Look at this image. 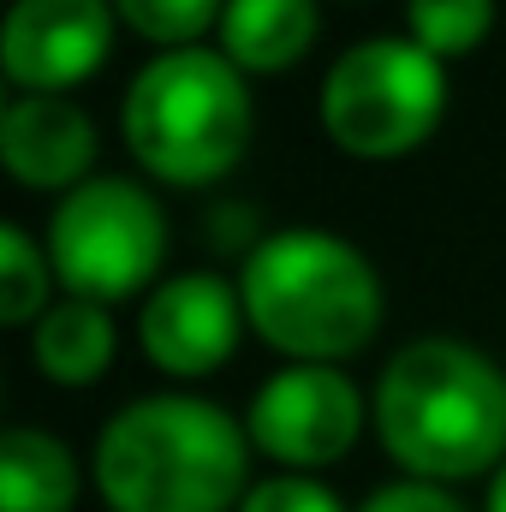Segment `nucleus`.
Wrapping results in <instances>:
<instances>
[{
	"label": "nucleus",
	"instance_id": "9d476101",
	"mask_svg": "<svg viewBox=\"0 0 506 512\" xmlns=\"http://www.w3.org/2000/svg\"><path fill=\"white\" fill-rule=\"evenodd\" d=\"M96 149L102 137L90 114L66 96H12L0 114V161L30 191H78L96 179Z\"/></svg>",
	"mask_w": 506,
	"mask_h": 512
},
{
	"label": "nucleus",
	"instance_id": "f3484780",
	"mask_svg": "<svg viewBox=\"0 0 506 512\" xmlns=\"http://www.w3.org/2000/svg\"><path fill=\"white\" fill-rule=\"evenodd\" d=\"M239 512H346V507H340V495L322 489L316 477H292V471H286V477L256 483Z\"/></svg>",
	"mask_w": 506,
	"mask_h": 512
},
{
	"label": "nucleus",
	"instance_id": "20e7f679",
	"mask_svg": "<svg viewBox=\"0 0 506 512\" xmlns=\"http://www.w3.org/2000/svg\"><path fill=\"white\" fill-rule=\"evenodd\" d=\"M131 161L167 185H215L251 143V90L221 48L155 54L120 102Z\"/></svg>",
	"mask_w": 506,
	"mask_h": 512
},
{
	"label": "nucleus",
	"instance_id": "ddd939ff",
	"mask_svg": "<svg viewBox=\"0 0 506 512\" xmlns=\"http://www.w3.org/2000/svg\"><path fill=\"white\" fill-rule=\"evenodd\" d=\"M78 459L60 435L12 423L0 435V512H72Z\"/></svg>",
	"mask_w": 506,
	"mask_h": 512
},
{
	"label": "nucleus",
	"instance_id": "0eeeda50",
	"mask_svg": "<svg viewBox=\"0 0 506 512\" xmlns=\"http://www.w3.org/2000/svg\"><path fill=\"white\" fill-rule=\"evenodd\" d=\"M245 435L286 471H322L364 435V393L334 364H286L256 387Z\"/></svg>",
	"mask_w": 506,
	"mask_h": 512
},
{
	"label": "nucleus",
	"instance_id": "7ed1b4c3",
	"mask_svg": "<svg viewBox=\"0 0 506 512\" xmlns=\"http://www.w3.org/2000/svg\"><path fill=\"white\" fill-rule=\"evenodd\" d=\"M239 298L256 340L286 364H340L364 352L381 328V274L340 233L286 227L245 251Z\"/></svg>",
	"mask_w": 506,
	"mask_h": 512
},
{
	"label": "nucleus",
	"instance_id": "dca6fc26",
	"mask_svg": "<svg viewBox=\"0 0 506 512\" xmlns=\"http://www.w3.org/2000/svg\"><path fill=\"white\" fill-rule=\"evenodd\" d=\"M114 12L126 18L143 42H155L161 54H173V48H197L203 30H221L227 0H114Z\"/></svg>",
	"mask_w": 506,
	"mask_h": 512
},
{
	"label": "nucleus",
	"instance_id": "9b49d317",
	"mask_svg": "<svg viewBox=\"0 0 506 512\" xmlns=\"http://www.w3.org/2000/svg\"><path fill=\"white\" fill-rule=\"evenodd\" d=\"M316 0H227L221 12V54L245 78H274L298 66L316 42Z\"/></svg>",
	"mask_w": 506,
	"mask_h": 512
},
{
	"label": "nucleus",
	"instance_id": "6ab92c4d",
	"mask_svg": "<svg viewBox=\"0 0 506 512\" xmlns=\"http://www.w3.org/2000/svg\"><path fill=\"white\" fill-rule=\"evenodd\" d=\"M483 512H506V465L489 477V501H483Z\"/></svg>",
	"mask_w": 506,
	"mask_h": 512
},
{
	"label": "nucleus",
	"instance_id": "6e6552de",
	"mask_svg": "<svg viewBox=\"0 0 506 512\" xmlns=\"http://www.w3.org/2000/svg\"><path fill=\"white\" fill-rule=\"evenodd\" d=\"M114 0H12L0 18V72L18 96H60L114 48Z\"/></svg>",
	"mask_w": 506,
	"mask_h": 512
},
{
	"label": "nucleus",
	"instance_id": "39448f33",
	"mask_svg": "<svg viewBox=\"0 0 506 512\" xmlns=\"http://www.w3.org/2000/svg\"><path fill=\"white\" fill-rule=\"evenodd\" d=\"M447 114V66L411 36H370L346 48L322 78V131L358 155H411Z\"/></svg>",
	"mask_w": 506,
	"mask_h": 512
},
{
	"label": "nucleus",
	"instance_id": "a211bd4d",
	"mask_svg": "<svg viewBox=\"0 0 506 512\" xmlns=\"http://www.w3.org/2000/svg\"><path fill=\"white\" fill-rule=\"evenodd\" d=\"M358 512H465V501L447 495L441 483H417V477H405V483H381Z\"/></svg>",
	"mask_w": 506,
	"mask_h": 512
},
{
	"label": "nucleus",
	"instance_id": "f03ea898",
	"mask_svg": "<svg viewBox=\"0 0 506 512\" xmlns=\"http://www.w3.org/2000/svg\"><path fill=\"white\" fill-rule=\"evenodd\" d=\"M245 477L251 435L191 393L131 399L96 435V489L114 512H233Z\"/></svg>",
	"mask_w": 506,
	"mask_h": 512
},
{
	"label": "nucleus",
	"instance_id": "f257e3e1",
	"mask_svg": "<svg viewBox=\"0 0 506 512\" xmlns=\"http://www.w3.org/2000/svg\"><path fill=\"white\" fill-rule=\"evenodd\" d=\"M376 435L417 483H465L506 465V370L471 340H411L376 382Z\"/></svg>",
	"mask_w": 506,
	"mask_h": 512
},
{
	"label": "nucleus",
	"instance_id": "f8f14e48",
	"mask_svg": "<svg viewBox=\"0 0 506 512\" xmlns=\"http://www.w3.org/2000/svg\"><path fill=\"white\" fill-rule=\"evenodd\" d=\"M114 316L108 304L90 298H60L42 310V322L30 328V364L60 387H84L96 376H108L114 364Z\"/></svg>",
	"mask_w": 506,
	"mask_h": 512
},
{
	"label": "nucleus",
	"instance_id": "423d86ee",
	"mask_svg": "<svg viewBox=\"0 0 506 512\" xmlns=\"http://www.w3.org/2000/svg\"><path fill=\"white\" fill-rule=\"evenodd\" d=\"M161 256H167V215L137 179L96 173L78 191H66L48 221V262L66 298L120 304L143 292V280H155Z\"/></svg>",
	"mask_w": 506,
	"mask_h": 512
},
{
	"label": "nucleus",
	"instance_id": "1a4fd4ad",
	"mask_svg": "<svg viewBox=\"0 0 506 512\" xmlns=\"http://www.w3.org/2000/svg\"><path fill=\"white\" fill-rule=\"evenodd\" d=\"M239 322H245V298L233 280L191 268L161 280L143 310H137V340L149 352L155 370L167 376H209L233 358L239 346Z\"/></svg>",
	"mask_w": 506,
	"mask_h": 512
},
{
	"label": "nucleus",
	"instance_id": "4468645a",
	"mask_svg": "<svg viewBox=\"0 0 506 512\" xmlns=\"http://www.w3.org/2000/svg\"><path fill=\"white\" fill-rule=\"evenodd\" d=\"M48 251H36V239L24 227H0V322L6 328H36L48 310Z\"/></svg>",
	"mask_w": 506,
	"mask_h": 512
},
{
	"label": "nucleus",
	"instance_id": "2eb2a0df",
	"mask_svg": "<svg viewBox=\"0 0 506 512\" xmlns=\"http://www.w3.org/2000/svg\"><path fill=\"white\" fill-rule=\"evenodd\" d=\"M405 36L417 48H429L435 60H453V54H471L489 24H495V0H405Z\"/></svg>",
	"mask_w": 506,
	"mask_h": 512
}]
</instances>
